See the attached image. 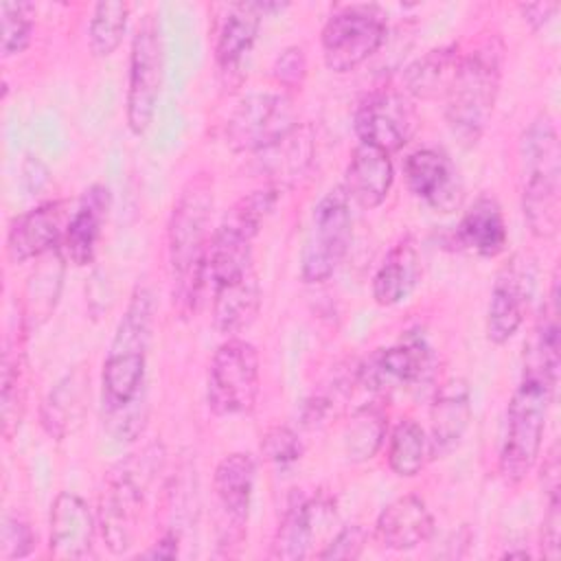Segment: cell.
Returning <instances> with one entry per match:
<instances>
[{"mask_svg":"<svg viewBox=\"0 0 561 561\" xmlns=\"http://www.w3.org/2000/svg\"><path fill=\"white\" fill-rule=\"evenodd\" d=\"M61 204L46 202L24 215L15 217L7 232V254L13 263H26L31 259H42L48 252L61 248L64 239Z\"/></svg>","mask_w":561,"mask_h":561,"instance_id":"20","label":"cell"},{"mask_svg":"<svg viewBox=\"0 0 561 561\" xmlns=\"http://www.w3.org/2000/svg\"><path fill=\"white\" fill-rule=\"evenodd\" d=\"M316 151L311 125H296L276 142L256 151V164L267 175V184L283 188L296 182L311 164Z\"/></svg>","mask_w":561,"mask_h":561,"instance_id":"27","label":"cell"},{"mask_svg":"<svg viewBox=\"0 0 561 561\" xmlns=\"http://www.w3.org/2000/svg\"><path fill=\"white\" fill-rule=\"evenodd\" d=\"M2 55L11 57L28 48L35 28V4L31 2H2Z\"/></svg>","mask_w":561,"mask_h":561,"instance_id":"37","label":"cell"},{"mask_svg":"<svg viewBox=\"0 0 561 561\" xmlns=\"http://www.w3.org/2000/svg\"><path fill=\"white\" fill-rule=\"evenodd\" d=\"M278 188L265 184L239 197L210 234L204 261L206 285L215 287L252 267V241L272 213Z\"/></svg>","mask_w":561,"mask_h":561,"instance_id":"6","label":"cell"},{"mask_svg":"<svg viewBox=\"0 0 561 561\" xmlns=\"http://www.w3.org/2000/svg\"><path fill=\"white\" fill-rule=\"evenodd\" d=\"M430 451V438L425 430L410 416L401 419L388 440V465L399 478H414L425 467Z\"/></svg>","mask_w":561,"mask_h":561,"instance_id":"34","label":"cell"},{"mask_svg":"<svg viewBox=\"0 0 561 561\" xmlns=\"http://www.w3.org/2000/svg\"><path fill=\"white\" fill-rule=\"evenodd\" d=\"M261 390V359L252 342L228 337L208 366L206 401L215 416H239L254 410Z\"/></svg>","mask_w":561,"mask_h":561,"instance_id":"8","label":"cell"},{"mask_svg":"<svg viewBox=\"0 0 561 561\" xmlns=\"http://www.w3.org/2000/svg\"><path fill=\"white\" fill-rule=\"evenodd\" d=\"M559 541H561V500L559 491L548 493V508L541 524V552L546 559H559Z\"/></svg>","mask_w":561,"mask_h":561,"instance_id":"42","label":"cell"},{"mask_svg":"<svg viewBox=\"0 0 561 561\" xmlns=\"http://www.w3.org/2000/svg\"><path fill=\"white\" fill-rule=\"evenodd\" d=\"M35 546V535L31 526L13 515H4L2 519V533H0V548H2V559L13 561L31 554Z\"/></svg>","mask_w":561,"mask_h":561,"instance_id":"40","label":"cell"},{"mask_svg":"<svg viewBox=\"0 0 561 561\" xmlns=\"http://www.w3.org/2000/svg\"><path fill=\"white\" fill-rule=\"evenodd\" d=\"M359 142L377 147L388 156L403 149L416 129L412 103L397 90H377L368 94L353 121Z\"/></svg>","mask_w":561,"mask_h":561,"instance_id":"15","label":"cell"},{"mask_svg":"<svg viewBox=\"0 0 561 561\" xmlns=\"http://www.w3.org/2000/svg\"><path fill=\"white\" fill-rule=\"evenodd\" d=\"M110 191L103 184L90 186L77 210L66 224L64 239H61V252L66 261L75 265H88L92 263L96 254V245L103 230V219L107 215L110 204Z\"/></svg>","mask_w":561,"mask_h":561,"instance_id":"25","label":"cell"},{"mask_svg":"<svg viewBox=\"0 0 561 561\" xmlns=\"http://www.w3.org/2000/svg\"><path fill=\"white\" fill-rule=\"evenodd\" d=\"M504 44L497 35L484 39L476 50L462 55L454 83L445 96V121L451 134L467 147L486 131L500 94Z\"/></svg>","mask_w":561,"mask_h":561,"instance_id":"5","label":"cell"},{"mask_svg":"<svg viewBox=\"0 0 561 561\" xmlns=\"http://www.w3.org/2000/svg\"><path fill=\"white\" fill-rule=\"evenodd\" d=\"M88 397L90 373L83 366H75L50 388L39 408V423L44 432L55 440H64L72 434L83 421Z\"/></svg>","mask_w":561,"mask_h":561,"instance_id":"23","label":"cell"},{"mask_svg":"<svg viewBox=\"0 0 561 561\" xmlns=\"http://www.w3.org/2000/svg\"><path fill=\"white\" fill-rule=\"evenodd\" d=\"M353 234L351 199L344 186L327 191L313 206L305 245L300 252V276L305 283H322L333 276L346 256Z\"/></svg>","mask_w":561,"mask_h":561,"instance_id":"9","label":"cell"},{"mask_svg":"<svg viewBox=\"0 0 561 561\" xmlns=\"http://www.w3.org/2000/svg\"><path fill=\"white\" fill-rule=\"evenodd\" d=\"M554 388V377L524 366L506 408V427L497 456V471L506 484H519L537 465Z\"/></svg>","mask_w":561,"mask_h":561,"instance_id":"4","label":"cell"},{"mask_svg":"<svg viewBox=\"0 0 561 561\" xmlns=\"http://www.w3.org/2000/svg\"><path fill=\"white\" fill-rule=\"evenodd\" d=\"M42 265L31 274L24 289V316L22 322L28 327L42 324L55 309L61 291L66 256L61 248L42 256Z\"/></svg>","mask_w":561,"mask_h":561,"instance_id":"32","label":"cell"},{"mask_svg":"<svg viewBox=\"0 0 561 561\" xmlns=\"http://www.w3.org/2000/svg\"><path fill=\"white\" fill-rule=\"evenodd\" d=\"M256 480V462L245 451L224 456L213 473V491L224 513V539L219 543H239L248 522L252 491Z\"/></svg>","mask_w":561,"mask_h":561,"instance_id":"17","label":"cell"},{"mask_svg":"<svg viewBox=\"0 0 561 561\" xmlns=\"http://www.w3.org/2000/svg\"><path fill=\"white\" fill-rule=\"evenodd\" d=\"M324 508L322 500L318 497H294L274 533L270 546V559L278 561H298L305 559L313 539V524L318 513Z\"/></svg>","mask_w":561,"mask_h":561,"instance_id":"31","label":"cell"},{"mask_svg":"<svg viewBox=\"0 0 561 561\" xmlns=\"http://www.w3.org/2000/svg\"><path fill=\"white\" fill-rule=\"evenodd\" d=\"M153 329V296L145 285H138L125 307L123 318L116 324L114 337L107 348L101 373L103 408L110 414L129 410L138 401L145 370L147 353L151 344Z\"/></svg>","mask_w":561,"mask_h":561,"instance_id":"3","label":"cell"},{"mask_svg":"<svg viewBox=\"0 0 561 561\" xmlns=\"http://www.w3.org/2000/svg\"><path fill=\"white\" fill-rule=\"evenodd\" d=\"M129 18V4L121 0H103L92 9L88 26V46L94 57H110L123 42Z\"/></svg>","mask_w":561,"mask_h":561,"instance_id":"35","label":"cell"},{"mask_svg":"<svg viewBox=\"0 0 561 561\" xmlns=\"http://www.w3.org/2000/svg\"><path fill=\"white\" fill-rule=\"evenodd\" d=\"M24 353L15 348H7L2 357V427L4 436L11 438L13 430H18L22 414H24V401H26V379H24Z\"/></svg>","mask_w":561,"mask_h":561,"instance_id":"36","label":"cell"},{"mask_svg":"<svg viewBox=\"0 0 561 561\" xmlns=\"http://www.w3.org/2000/svg\"><path fill=\"white\" fill-rule=\"evenodd\" d=\"M535 291V263L526 254H513L495 276L484 333L491 344H506L522 327L530 296Z\"/></svg>","mask_w":561,"mask_h":561,"instance_id":"14","label":"cell"},{"mask_svg":"<svg viewBox=\"0 0 561 561\" xmlns=\"http://www.w3.org/2000/svg\"><path fill=\"white\" fill-rule=\"evenodd\" d=\"M388 35V18L377 4H344L329 15L320 44L329 70L351 72L375 55Z\"/></svg>","mask_w":561,"mask_h":561,"instance_id":"10","label":"cell"},{"mask_svg":"<svg viewBox=\"0 0 561 561\" xmlns=\"http://www.w3.org/2000/svg\"><path fill=\"white\" fill-rule=\"evenodd\" d=\"M298 125L289 92H252L226 121V145L232 151H261Z\"/></svg>","mask_w":561,"mask_h":561,"instance_id":"12","label":"cell"},{"mask_svg":"<svg viewBox=\"0 0 561 561\" xmlns=\"http://www.w3.org/2000/svg\"><path fill=\"white\" fill-rule=\"evenodd\" d=\"M364 546H366V530L359 524H351L331 537V541L318 552V559L353 561L362 554Z\"/></svg>","mask_w":561,"mask_h":561,"instance_id":"41","label":"cell"},{"mask_svg":"<svg viewBox=\"0 0 561 561\" xmlns=\"http://www.w3.org/2000/svg\"><path fill=\"white\" fill-rule=\"evenodd\" d=\"M394 182V167L386 151L359 142L344 173V191L348 199L357 202L362 208H377L386 202Z\"/></svg>","mask_w":561,"mask_h":561,"instance_id":"24","label":"cell"},{"mask_svg":"<svg viewBox=\"0 0 561 561\" xmlns=\"http://www.w3.org/2000/svg\"><path fill=\"white\" fill-rule=\"evenodd\" d=\"M473 416L471 388L462 377H451L436 388L430 405V451L445 456L458 447Z\"/></svg>","mask_w":561,"mask_h":561,"instance_id":"18","label":"cell"},{"mask_svg":"<svg viewBox=\"0 0 561 561\" xmlns=\"http://www.w3.org/2000/svg\"><path fill=\"white\" fill-rule=\"evenodd\" d=\"M178 548H180V537L175 530H167L147 552L145 557H153V559H173L178 557Z\"/></svg>","mask_w":561,"mask_h":561,"instance_id":"44","label":"cell"},{"mask_svg":"<svg viewBox=\"0 0 561 561\" xmlns=\"http://www.w3.org/2000/svg\"><path fill=\"white\" fill-rule=\"evenodd\" d=\"M434 535V517L419 495H401L386 504L375 522V539L386 550H414Z\"/></svg>","mask_w":561,"mask_h":561,"instance_id":"21","label":"cell"},{"mask_svg":"<svg viewBox=\"0 0 561 561\" xmlns=\"http://www.w3.org/2000/svg\"><path fill=\"white\" fill-rule=\"evenodd\" d=\"M261 18L263 13L259 2H239L228 9L215 44V61L221 72L230 75L241 66L243 57L256 42Z\"/></svg>","mask_w":561,"mask_h":561,"instance_id":"30","label":"cell"},{"mask_svg":"<svg viewBox=\"0 0 561 561\" xmlns=\"http://www.w3.org/2000/svg\"><path fill=\"white\" fill-rule=\"evenodd\" d=\"M456 241L460 248L482 259H495L506 250V219L500 202L493 195H480L465 210L456 226Z\"/></svg>","mask_w":561,"mask_h":561,"instance_id":"26","label":"cell"},{"mask_svg":"<svg viewBox=\"0 0 561 561\" xmlns=\"http://www.w3.org/2000/svg\"><path fill=\"white\" fill-rule=\"evenodd\" d=\"M434 355L427 340L408 331L399 342L373 351L357 368V381L373 392L412 388L432 375Z\"/></svg>","mask_w":561,"mask_h":561,"instance_id":"13","label":"cell"},{"mask_svg":"<svg viewBox=\"0 0 561 561\" xmlns=\"http://www.w3.org/2000/svg\"><path fill=\"white\" fill-rule=\"evenodd\" d=\"M302 440L298 434L287 425H272L261 436V454L265 460L287 467L302 458Z\"/></svg>","mask_w":561,"mask_h":561,"instance_id":"38","label":"cell"},{"mask_svg":"<svg viewBox=\"0 0 561 561\" xmlns=\"http://www.w3.org/2000/svg\"><path fill=\"white\" fill-rule=\"evenodd\" d=\"M522 210L537 239H552L561 219V147L554 118L539 112L522 134Z\"/></svg>","mask_w":561,"mask_h":561,"instance_id":"2","label":"cell"},{"mask_svg":"<svg viewBox=\"0 0 561 561\" xmlns=\"http://www.w3.org/2000/svg\"><path fill=\"white\" fill-rule=\"evenodd\" d=\"M559 9V2H530V4H519V11L524 15V20L535 28H543V24L554 15V11Z\"/></svg>","mask_w":561,"mask_h":561,"instance_id":"43","label":"cell"},{"mask_svg":"<svg viewBox=\"0 0 561 561\" xmlns=\"http://www.w3.org/2000/svg\"><path fill=\"white\" fill-rule=\"evenodd\" d=\"M272 77L285 90L300 88L305 77H307V55H305V48L298 46V44L283 48L276 55L274 64H272Z\"/></svg>","mask_w":561,"mask_h":561,"instance_id":"39","label":"cell"},{"mask_svg":"<svg viewBox=\"0 0 561 561\" xmlns=\"http://www.w3.org/2000/svg\"><path fill=\"white\" fill-rule=\"evenodd\" d=\"M421 274V259L412 237L397 241L383 256L381 265L373 276V298L381 307H392L401 302Z\"/></svg>","mask_w":561,"mask_h":561,"instance_id":"29","label":"cell"},{"mask_svg":"<svg viewBox=\"0 0 561 561\" xmlns=\"http://www.w3.org/2000/svg\"><path fill=\"white\" fill-rule=\"evenodd\" d=\"M460 61H462V55L458 44H445L427 50L423 57L414 59L403 70L401 79H403L405 92L421 101L447 96Z\"/></svg>","mask_w":561,"mask_h":561,"instance_id":"28","label":"cell"},{"mask_svg":"<svg viewBox=\"0 0 561 561\" xmlns=\"http://www.w3.org/2000/svg\"><path fill=\"white\" fill-rule=\"evenodd\" d=\"M215 206L213 178L208 173L191 175L182 186L167 226L169 267L173 283V302L188 311L195 307L206 285L204 261L210 241V215Z\"/></svg>","mask_w":561,"mask_h":561,"instance_id":"1","label":"cell"},{"mask_svg":"<svg viewBox=\"0 0 561 561\" xmlns=\"http://www.w3.org/2000/svg\"><path fill=\"white\" fill-rule=\"evenodd\" d=\"M263 302V291L259 283V274L252 267L245 272L219 283L213 287V322L219 333L228 337L248 329Z\"/></svg>","mask_w":561,"mask_h":561,"instance_id":"22","label":"cell"},{"mask_svg":"<svg viewBox=\"0 0 561 561\" xmlns=\"http://www.w3.org/2000/svg\"><path fill=\"white\" fill-rule=\"evenodd\" d=\"M410 193L436 213H451L462 204V180L451 158L438 149L423 147L403 162Z\"/></svg>","mask_w":561,"mask_h":561,"instance_id":"16","label":"cell"},{"mask_svg":"<svg viewBox=\"0 0 561 561\" xmlns=\"http://www.w3.org/2000/svg\"><path fill=\"white\" fill-rule=\"evenodd\" d=\"M96 519L88 502L70 491L57 493L50 506L48 550L57 559H83L90 554Z\"/></svg>","mask_w":561,"mask_h":561,"instance_id":"19","label":"cell"},{"mask_svg":"<svg viewBox=\"0 0 561 561\" xmlns=\"http://www.w3.org/2000/svg\"><path fill=\"white\" fill-rule=\"evenodd\" d=\"M388 430V412L379 403L359 405L344 427V454L351 462H366L377 456Z\"/></svg>","mask_w":561,"mask_h":561,"instance_id":"33","label":"cell"},{"mask_svg":"<svg viewBox=\"0 0 561 561\" xmlns=\"http://www.w3.org/2000/svg\"><path fill=\"white\" fill-rule=\"evenodd\" d=\"M162 90V39L160 26L151 13L136 24L129 50V79L125 118L131 134L142 136L156 116Z\"/></svg>","mask_w":561,"mask_h":561,"instance_id":"11","label":"cell"},{"mask_svg":"<svg viewBox=\"0 0 561 561\" xmlns=\"http://www.w3.org/2000/svg\"><path fill=\"white\" fill-rule=\"evenodd\" d=\"M158 456V449L149 447L140 458L134 456L118 462L105 480L99 502V528L114 554H123L134 546L147 486L156 469H160Z\"/></svg>","mask_w":561,"mask_h":561,"instance_id":"7","label":"cell"}]
</instances>
